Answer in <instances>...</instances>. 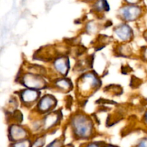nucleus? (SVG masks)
Listing matches in <instances>:
<instances>
[{"mask_svg":"<svg viewBox=\"0 0 147 147\" xmlns=\"http://www.w3.org/2000/svg\"><path fill=\"white\" fill-rule=\"evenodd\" d=\"M72 127L76 138L86 139L90 137L93 132V125L90 119L85 115H76L72 120Z\"/></svg>","mask_w":147,"mask_h":147,"instance_id":"nucleus-1","label":"nucleus"},{"mask_svg":"<svg viewBox=\"0 0 147 147\" xmlns=\"http://www.w3.org/2000/svg\"><path fill=\"white\" fill-rule=\"evenodd\" d=\"M21 81L22 85L33 90H37L38 89H43L47 87V83L45 81L44 79L36 73L25 74L22 76Z\"/></svg>","mask_w":147,"mask_h":147,"instance_id":"nucleus-2","label":"nucleus"},{"mask_svg":"<svg viewBox=\"0 0 147 147\" xmlns=\"http://www.w3.org/2000/svg\"><path fill=\"white\" fill-rule=\"evenodd\" d=\"M143 12L142 7L139 5L126 4L119 9V14L123 20L126 22H131L136 20Z\"/></svg>","mask_w":147,"mask_h":147,"instance_id":"nucleus-3","label":"nucleus"},{"mask_svg":"<svg viewBox=\"0 0 147 147\" xmlns=\"http://www.w3.org/2000/svg\"><path fill=\"white\" fill-rule=\"evenodd\" d=\"M100 86V81L97 76L93 73H86L80 78V88L83 92H90L97 89Z\"/></svg>","mask_w":147,"mask_h":147,"instance_id":"nucleus-4","label":"nucleus"},{"mask_svg":"<svg viewBox=\"0 0 147 147\" xmlns=\"http://www.w3.org/2000/svg\"><path fill=\"white\" fill-rule=\"evenodd\" d=\"M28 132L20 125H11L9 129V139L11 143L28 139Z\"/></svg>","mask_w":147,"mask_h":147,"instance_id":"nucleus-5","label":"nucleus"},{"mask_svg":"<svg viewBox=\"0 0 147 147\" xmlns=\"http://www.w3.org/2000/svg\"><path fill=\"white\" fill-rule=\"evenodd\" d=\"M57 100L53 96L47 95L42 98L37 104V109L42 113H45L51 111L53 108L55 107Z\"/></svg>","mask_w":147,"mask_h":147,"instance_id":"nucleus-6","label":"nucleus"},{"mask_svg":"<svg viewBox=\"0 0 147 147\" xmlns=\"http://www.w3.org/2000/svg\"><path fill=\"white\" fill-rule=\"evenodd\" d=\"M40 93L37 90L33 89H26L22 90L20 93V98L24 104L32 105L40 98Z\"/></svg>","mask_w":147,"mask_h":147,"instance_id":"nucleus-7","label":"nucleus"},{"mask_svg":"<svg viewBox=\"0 0 147 147\" xmlns=\"http://www.w3.org/2000/svg\"><path fill=\"white\" fill-rule=\"evenodd\" d=\"M116 35L123 41H128L131 39L133 36V31L128 24H121L114 30Z\"/></svg>","mask_w":147,"mask_h":147,"instance_id":"nucleus-8","label":"nucleus"},{"mask_svg":"<svg viewBox=\"0 0 147 147\" xmlns=\"http://www.w3.org/2000/svg\"><path fill=\"white\" fill-rule=\"evenodd\" d=\"M54 68L56 71L62 76H66L68 72L69 67V60L67 57H59L54 61Z\"/></svg>","mask_w":147,"mask_h":147,"instance_id":"nucleus-9","label":"nucleus"},{"mask_svg":"<svg viewBox=\"0 0 147 147\" xmlns=\"http://www.w3.org/2000/svg\"><path fill=\"white\" fill-rule=\"evenodd\" d=\"M60 114L61 113H59L58 111L53 112V113L47 114L43 121V127L45 128V129H50V128L57 124L61 119Z\"/></svg>","mask_w":147,"mask_h":147,"instance_id":"nucleus-10","label":"nucleus"},{"mask_svg":"<svg viewBox=\"0 0 147 147\" xmlns=\"http://www.w3.org/2000/svg\"><path fill=\"white\" fill-rule=\"evenodd\" d=\"M55 86L61 91L68 92L73 87V84L68 79L62 78L56 80L55 83Z\"/></svg>","mask_w":147,"mask_h":147,"instance_id":"nucleus-11","label":"nucleus"},{"mask_svg":"<svg viewBox=\"0 0 147 147\" xmlns=\"http://www.w3.org/2000/svg\"><path fill=\"white\" fill-rule=\"evenodd\" d=\"M93 9L96 11H109L110 10V5L107 0H96L93 4Z\"/></svg>","mask_w":147,"mask_h":147,"instance_id":"nucleus-12","label":"nucleus"},{"mask_svg":"<svg viewBox=\"0 0 147 147\" xmlns=\"http://www.w3.org/2000/svg\"><path fill=\"white\" fill-rule=\"evenodd\" d=\"M31 140L29 139L11 143L9 147H32Z\"/></svg>","mask_w":147,"mask_h":147,"instance_id":"nucleus-13","label":"nucleus"},{"mask_svg":"<svg viewBox=\"0 0 147 147\" xmlns=\"http://www.w3.org/2000/svg\"><path fill=\"white\" fill-rule=\"evenodd\" d=\"M45 144V136H40L32 142V147H43Z\"/></svg>","mask_w":147,"mask_h":147,"instance_id":"nucleus-14","label":"nucleus"},{"mask_svg":"<svg viewBox=\"0 0 147 147\" xmlns=\"http://www.w3.org/2000/svg\"><path fill=\"white\" fill-rule=\"evenodd\" d=\"M63 142L62 139H55L53 142H52L50 144H48L47 147H63Z\"/></svg>","mask_w":147,"mask_h":147,"instance_id":"nucleus-15","label":"nucleus"},{"mask_svg":"<svg viewBox=\"0 0 147 147\" xmlns=\"http://www.w3.org/2000/svg\"><path fill=\"white\" fill-rule=\"evenodd\" d=\"M104 146L103 143L100 142H90V143L87 144L83 147H103Z\"/></svg>","mask_w":147,"mask_h":147,"instance_id":"nucleus-16","label":"nucleus"},{"mask_svg":"<svg viewBox=\"0 0 147 147\" xmlns=\"http://www.w3.org/2000/svg\"><path fill=\"white\" fill-rule=\"evenodd\" d=\"M135 147H147V138H143L141 139Z\"/></svg>","mask_w":147,"mask_h":147,"instance_id":"nucleus-17","label":"nucleus"},{"mask_svg":"<svg viewBox=\"0 0 147 147\" xmlns=\"http://www.w3.org/2000/svg\"><path fill=\"white\" fill-rule=\"evenodd\" d=\"M128 4H131V5H137L138 3L140 1V0H125Z\"/></svg>","mask_w":147,"mask_h":147,"instance_id":"nucleus-18","label":"nucleus"},{"mask_svg":"<svg viewBox=\"0 0 147 147\" xmlns=\"http://www.w3.org/2000/svg\"><path fill=\"white\" fill-rule=\"evenodd\" d=\"M143 56H144V57L145 60H147V47L144 49V50Z\"/></svg>","mask_w":147,"mask_h":147,"instance_id":"nucleus-19","label":"nucleus"},{"mask_svg":"<svg viewBox=\"0 0 147 147\" xmlns=\"http://www.w3.org/2000/svg\"><path fill=\"white\" fill-rule=\"evenodd\" d=\"M144 121L145 122H146V123L147 124V111L144 114Z\"/></svg>","mask_w":147,"mask_h":147,"instance_id":"nucleus-20","label":"nucleus"},{"mask_svg":"<svg viewBox=\"0 0 147 147\" xmlns=\"http://www.w3.org/2000/svg\"><path fill=\"white\" fill-rule=\"evenodd\" d=\"M103 147H118V146H113V145H104Z\"/></svg>","mask_w":147,"mask_h":147,"instance_id":"nucleus-21","label":"nucleus"},{"mask_svg":"<svg viewBox=\"0 0 147 147\" xmlns=\"http://www.w3.org/2000/svg\"><path fill=\"white\" fill-rule=\"evenodd\" d=\"M63 147H74V146H73L72 144H67V145H66V146H64Z\"/></svg>","mask_w":147,"mask_h":147,"instance_id":"nucleus-22","label":"nucleus"},{"mask_svg":"<svg viewBox=\"0 0 147 147\" xmlns=\"http://www.w3.org/2000/svg\"><path fill=\"white\" fill-rule=\"evenodd\" d=\"M83 1H87V2H90V1H96V0H83Z\"/></svg>","mask_w":147,"mask_h":147,"instance_id":"nucleus-23","label":"nucleus"}]
</instances>
